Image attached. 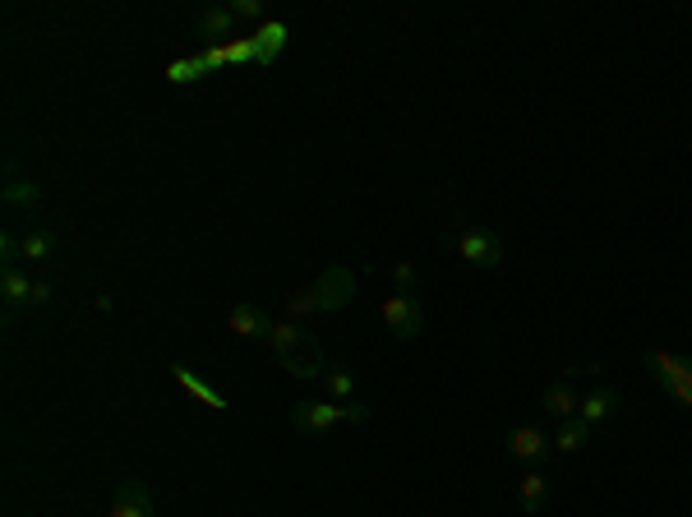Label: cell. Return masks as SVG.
<instances>
[{
	"mask_svg": "<svg viewBox=\"0 0 692 517\" xmlns=\"http://www.w3.org/2000/svg\"><path fill=\"white\" fill-rule=\"evenodd\" d=\"M222 51H227V65H245V61H254V42H250V37H231V42H227Z\"/></svg>",
	"mask_w": 692,
	"mask_h": 517,
	"instance_id": "603a6c76",
	"label": "cell"
},
{
	"mask_svg": "<svg viewBox=\"0 0 692 517\" xmlns=\"http://www.w3.org/2000/svg\"><path fill=\"white\" fill-rule=\"evenodd\" d=\"M222 65H227V51H222V47H203L199 56H185V61H171L167 79H171V84H199L203 74L222 70Z\"/></svg>",
	"mask_w": 692,
	"mask_h": 517,
	"instance_id": "8992f818",
	"label": "cell"
},
{
	"mask_svg": "<svg viewBox=\"0 0 692 517\" xmlns=\"http://www.w3.org/2000/svg\"><path fill=\"white\" fill-rule=\"evenodd\" d=\"M379 314H383V324H388V333L402 337V342L420 337V328H425V305H420L416 291H397V296H388Z\"/></svg>",
	"mask_w": 692,
	"mask_h": 517,
	"instance_id": "7a4b0ae2",
	"label": "cell"
},
{
	"mask_svg": "<svg viewBox=\"0 0 692 517\" xmlns=\"http://www.w3.org/2000/svg\"><path fill=\"white\" fill-rule=\"evenodd\" d=\"M549 448H554V439H545V430H536V425H517L508 434V453L522 457V462H540Z\"/></svg>",
	"mask_w": 692,
	"mask_h": 517,
	"instance_id": "8fae6325",
	"label": "cell"
},
{
	"mask_svg": "<svg viewBox=\"0 0 692 517\" xmlns=\"http://www.w3.org/2000/svg\"><path fill=\"white\" fill-rule=\"evenodd\" d=\"M171 379H176V384L185 388V393H190V397H199L203 407H213V411H227V407H231L227 397L217 393L213 384H203V379H199V374L190 370V365H171Z\"/></svg>",
	"mask_w": 692,
	"mask_h": 517,
	"instance_id": "9a60e30c",
	"label": "cell"
},
{
	"mask_svg": "<svg viewBox=\"0 0 692 517\" xmlns=\"http://www.w3.org/2000/svg\"><path fill=\"white\" fill-rule=\"evenodd\" d=\"M591 439V425L582 421V416H573V421H559V434H554V448L559 453H577V448Z\"/></svg>",
	"mask_w": 692,
	"mask_h": 517,
	"instance_id": "44dd1931",
	"label": "cell"
},
{
	"mask_svg": "<svg viewBox=\"0 0 692 517\" xmlns=\"http://www.w3.org/2000/svg\"><path fill=\"white\" fill-rule=\"evenodd\" d=\"M314 342V333H305V328L300 324H273V333H268V347L277 351V361H282V356H291V351H300V347H310Z\"/></svg>",
	"mask_w": 692,
	"mask_h": 517,
	"instance_id": "e0dca14e",
	"label": "cell"
},
{
	"mask_svg": "<svg viewBox=\"0 0 692 517\" xmlns=\"http://www.w3.org/2000/svg\"><path fill=\"white\" fill-rule=\"evenodd\" d=\"M282 370L291 374V379H323L328 374V361H323L319 342H310V347L291 351V356H282Z\"/></svg>",
	"mask_w": 692,
	"mask_h": 517,
	"instance_id": "5bb4252c",
	"label": "cell"
},
{
	"mask_svg": "<svg viewBox=\"0 0 692 517\" xmlns=\"http://www.w3.org/2000/svg\"><path fill=\"white\" fill-rule=\"evenodd\" d=\"M646 365L656 374V384L669 397H679L683 407H692V361L688 356H669V351H646Z\"/></svg>",
	"mask_w": 692,
	"mask_h": 517,
	"instance_id": "6da1fadb",
	"label": "cell"
},
{
	"mask_svg": "<svg viewBox=\"0 0 692 517\" xmlns=\"http://www.w3.org/2000/svg\"><path fill=\"white\" fill-rule=\"evenodd\" d=\"M545 411L554 416V421H573L577 411H582V397H577L573 384H563V379H554V384L545 388Z\"/></svg>",
	"mask_w": 692,
	"mask_h": 517,
	"instance_id": "2e32d148",
	"label": "cell"
},
{
	"mask_svg": "<svg viewBox=\"0 0 692 517\" xmlns=\"http://www.w3.org/2000/svg\"><path fill=\"white\" fill-rule=\"evenodd\" d=\"M107 517H153V494H148L144 481H125L111 499V513Z\"/></svg>",
	"mask_w": 692,
	"mask_h": 517,
	"instance_id": "9c48e42d",
	"label": "cell"
},
{
	"mask_svg": "<svg viewBox=\"0 0 692 517\" xmlns=\"http://www.w3.org/2000/svg\"><path fill=\"white\" fill-rule=\"evenodd\" d=\"M0 199H5V208H37V204H42V185L10 176V185L0 190Z\"/></svg>",
	"mask_w": 692,
	"mask_h": 517,
	"instance_id": "d6986e66",
	"label": "cell"
},
{
	"mask_svg": "<svg viewBox=\"0 0 692 517\" xmlns=\"http://www.w3.org/2000/svg\"><path fill=\"white\" fill-rule=\"evenodd\" d=\"M323 379H328V393H333V402H351V388H356V379H351V370H346V365H328V374H323Z\"/></svg>",
	"mask_w": 692,
	"mask_h": 517,
	"instance_id": "7402d4cb",
	"label": "cell"
},
{
	"mask_svg": "<svg viewBox=\"0 0 692 517\" xmlns=\"http://www.w3.org/2000/svg\"><path fill=\"white\" fill-rule=\"evenodd\" d=\"M388 273H393L397 291H416V268L406 264V259H397V264H393V268H388Z\"/></svg>",
	"mask_w": 692,
	"mask_h": 517,
	"instance_id": "d4e9b609",
	"label": "cell"
},
{
	"mask_svg": "<svg viewBox=\"0 0 692 517\" xmlns=\"http://www.w3.org/2000/svg\"><path fill=\"white\" fill-rule=\"evenodd\" d=\"M310 296H314V310L319 314H337L356 296V277L346 273V268H323V277L310 287Z\"/></svg>",
	"mask_w": 692,
	"mask_h": 517,
	"instance_id": "3957f363",
	"label": "cell"
},
{
	"mask_svg": "<svg viewBox=\"0 0 692 517\" xmlns=\"http://www.w3.org/2000/svg\"><path fill=\"white\" fill-rule=\"evenodd\" d=\"M545 504H549V481L540 476V471H526L522 476V513L536 517Z\"/></svg>",
	"mask_w": 692,
	"mask_h": 517,
	"instance_id": "ffe728a7",
	"label": "cell"
},
{
	"mask_svg": "<svg viewBox=\"0 0 692 517\" xmlns=\"http://www.w3.org/2000/svg\"><path fill=\"white\" fill-rule=\"evenodd\" d=\"M231 14L245 19V24H259V19H263V0H231Z\"/></svg>",
	"mask_w": 692,
	"mask_h": 517,
	"instance_id": "cb8c5ba5",
	"label": "cell"
},
{
	"mask_svg": "<svg viewBox=\"0 0 692 517\" xmlns=\"http://www.w3.org/2000/svg\"><path fill=\"white\" fill-rule=\"evenodd\" d=\"M287 24H277V19H268V24H259L250 33L254 42V65H273L277 56H282V47H287Z\"/></svg>",
	"mask_w": 692,
	"mask_h": 517,
	"instance_id": "30bf717a",
	"label": "cell"
},
{
	"mask_svg": "<svg viewBox=\"0 0 692 517\" xmlns=\"http://www.w3.org/2000/svg\"><path fill=\"white\" fill-rule=\"evenodd\" d=\"M231 28H236V14H231V5H208V10L199 14L194 33H199L208 47H227V42H231Z\"/></svg>",
	"mask_w": 692,
	"mask_h": 517,
	"instance_id": "ba28073f",
	"label": "cell"
},
{
	"mask_svg": "<svg viewBox=\"0 0 692 517\" xmlns=\"http://www.w3.org/2000/svg\"><path fill=\"white\" fill-rule=\"evenodd\" d=\"M0 291H5V319H14V310L28 305V296H33V282L19 264H0Z\"/></svg>",
	"mask_w": 692,
	"mask_h": 517,
	"instance_id": "7c38bea8",
	"label": "cell"
},
{
	"mask_svg": "<svg viewBox=\"0 0 692 517\" xmlns=\"http://www.w3.org/2000/svg\"><path fill=\"white\" fill-rule=\"evenodd\" d=\"M346 411H351V402H296L291 407V425L305 434H323V430H333L337 421H346Z\"/></svg>",
	"mask_w": 692,
	"mask_h": 517,
	"instance_id": "5b68a950",
	"label": "cell"
},
{
	"mask_svg": "<svg viewBox=\"0 0 692 517\" xmlns=\"http://www.w3.org/2000/svg\"><path fill=\"white\" fill-rule=\"evenodd\" d=\"M19 250H24L28 264H47L51 254H56V236H51L47 227H28L24 236H19Z\"/></svg>",
	"mask_w": 692,
	"mask_h": 517,
	"instance_id": "ac0fdd59",
	"label": "cell"
},
{
	"mask_svg": "<svg viewBox=\"0 0 692 517\" xmlns=\"http://www.w3.org/2000/svg\"><path fill=\"white\" fill-rule=\"evenodd\" d=\"M619 407H623L619 388L600 384V388H591V393L582 397V411H577V416H582L586 425H596V421H609V416H614V411H619Z\"/></svg>",
	"mask_w": 692,
	"mask_h": 517,
	"instance_id": "4fadbf2b",
	"label": "cell"
},
{
	"mask_svg": "<svg viewBox=\"0 0 692 517\" xmlns=\"http://www.w3.org/2000/svg\"><path fill=\"white\" fill-rule=\"evenodd\" d=\"M457 250H462V259L471 268H499L503 264V236L494 227H466Z\"/></svg>",
	"mask_w": 692,
	"mask_h": 517,
	"instance_id": "277c9868",
	"label": "cell"
},
{
	"mask_svg": "<svg viewBox=\"0 0 692 517\" xmlns=\"http://www.w3.org/2000/svg\"><path fill=\"white\" fill-rule=\"evenodd\" d=\"M227 324H231V333H240V337H250V342H268V333H273V319L259 310V305H250V301H240V305H231V314H227Z\"/></svg>",
	"mask_w": 692,
	"mask_h": 517,
	"instance_id": "52a82bcc",
	"label": "cell"
},
{
	"mask_svg": "<svg viewBox=\"0 0 692 517\" xmlns=\"http://www.w3.org/2000/svg\"><path fill=\"white\" fill-rule=\"evenodd\" d=\"M28 305H51V282H47V277H37V282H33V296H28Z\"/></svg>",
	"mask_w": 692,
	"mask_h": 517,
	"instance_id": "484cf974",
	"label": "cell"
}]
</instances>
